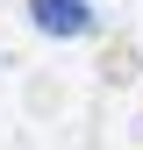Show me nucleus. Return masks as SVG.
Here are the masks:
<instances>
[{
  "label": "nucleus",
  "mask_w": 143,
  "mask_h": 150,
  "mask_svg": "<svg viewBox=\"0 0 143 150\" xmlns=\"http://www.w3.org/2000/svg\"><path fill=\"white\" fill-rule=\"evenodd\" d=\"M29 22L43 36H86L93 29V7L86 0H29Z\"/></svg>",
  "instance_id": "nucleus-1"
}]
</instances>
